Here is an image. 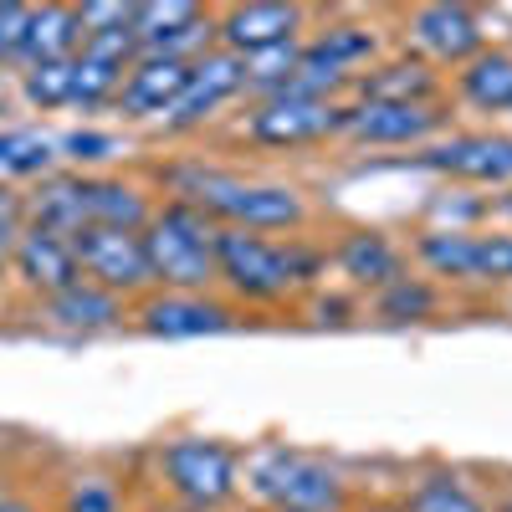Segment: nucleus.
<instances>
[{
  "mask_svg": "<svg viewBox=\"0 0 512 512\" xmlns=\"http://www.w3.org/2000/svg\"><path fill=\"white\" fill-rule=\"evenodd\" d=\"M82 205H88V226H113V231H144L159 210L154 195L128 175H88Z\"/></svg>",
  "mask_w": 512,
  "mask_h": 512,
  "instance_id": "aec40b11",
  "label": "nucleus"
},
{
  "mask_svg": "<svg viewBox=\"0 0 512 512\" xmlns=\"http://www.w3.org/2000/svg\"><path fill=\"white\" fill-rule=\"evenodd\" d=\"M77 21H82V41H88V36H103V31L134 26V6H123V0H82Z\"/></svg>",
  "mask_w": 512,
  "mask_h": 512,
  "instance_id": "72a5a7b5",
  "label": "nucleus"
},
{
  "mask_svg": "<svg viewBox=\"0 0 512 512\" xmlns=\"http://www.w3.org/2000/svg\"><path fill=\"white\" fill-rule=\"evenodd\" d=\"M134 36L139 52L200 62L205 52H216V11L195 6V0H144L134 6Z\"/></svg>",
  "mask_w": 512,
  "mask_h": 512,
  "instance_id": "6e6552de",
  "label": "nucleus"
},
{
  "mask_svg": "<svg viewBox=\"0 0 512 512\" xmlns=\"http://www.w3.org/2000/svg\"><path fill=\"white\" fill-rule=\"evenodd\" d=\"M415 262L436 282H472L477 267V231H451V226H425L415 236Z\"/></svg>",
  "mask_w": 512,
  "mask_h": 512,
  "instance_id": "393cba45",
  "label": "nucleus"
},
{
  "mask_svg": "<svg viewBox=\"0 0 512 512\" xmlns=\"http://www.w3.org/2000/svg\"><path fill=\"white\" fill-rule=\"evenodd\" d=\"M118 88H123V67L88 52L72 57V108H103L118 98Z\"/></svg>",
  "mask_w": 512,
  "mask_h": 512,
  "instance_id": "cd10ccee",
  "label": "nucleus"
},
{
  "mask_svg": "<svg viewBox=\"0 0 512 512\" xmlns=\"http://www.w3.org/2000/svg\"><path fill=\"white\" fill-rule=\"evenodd\" d=\"M349 98L344 103H308V98H256L241 134L256 149H313L328 139H344Z\"/></svg>",
  "mask_w": 512,
  "mask_h": 512,
  "instance_id": "39448f33",
  "label": "nucleus"
},
{
  "mask_svg": "<svg viewBox=\"0 0 512 512\" xmlns=\"http://www.w3.org/2000/svg\"><path fill=\"white\" fill-rule=\"evenodd\" d=\"M0 282H6V262H0Z\"/></svg>",
  "mask_w": 512,
  "mask_h": 512,
  "instance_id": "c03bdc74",
  "label": "nucleus"
},
{
  "mask_svg": "<svg viewBox=\"0 0 512 512\" xmlns=\"http://www.w3.org/2000/svg\"><path fill=\"white\" fill-rule=\"evenodd\" d=\"M308 36V6H287V0H246V6L216 11V47L231 57H256L282 41Z\"/></svg>",
  "mask_w": 512,
  "mask_h": 512,
  "instance_id": "9d476101",
  "label": "nucleus"
},
{
  "mask_svg": "<svg viewBox=\"0 0 512 512\" xmlns=\"http://www.w3.org/2000/svg\"><path fill=\"white\" fill-rule=\"evenodd\" d=\"M420 164L461 185H512V134H451L425 149Z\"/></svg>",
  "mask_w": 512,
  "mask_h": 512,
  "instance_id": "ddd939ff",
  "label": "nucleus"
},
{
  "mask_svg": "<svg viewBox=\"0 0 512 512\" xmlns=\"http://www.w3.org/2000/svg\"><path fill=\"white\" fill-rule=\"evenodd\" d=\"M0 502H6V492H0Z\"/></svg>",
  "mask_w": 512,
  "mask_h": 512,
  "instance_id": "09e8293b",
  "label": "nucleus"
},
{
  "mask_svg": "<svg viewBox=\"0 0 512 512\" xmlns=\"http://www.w3.org/2000/svg\"><path fill=\"white\" fill-rule=\"evenodd\" d=\"M297 57H303V41H282V47H267V52H256V57H241V67H246V93H251V98H272L282 82L292 77Z\"/></svg>",
  "mask_w": 512,
  "mask_h": 512,
  "instance_id": "c756f323",
  "label": "nucleus"
},
{
  "mask_svg": "<svg viewBox=\"0 0 512 512\" xmlns=\"http://www.w3.org/2000/svg\"><path fill=\"white\" fill-rule=\"evenodd\" d=\"M349 98H364V103H441V72L405 52V57L374 62L369 72H359Z\"/></svg>",
  "mask_w": 512,
  "mask_h": 512,
  "instance_id": "6ab92c4d",
  "label": "nucleus"
},
{
  "mask_svg": "<svg viewBox=\"0 0 512 512\" xmlns=\"http://www.w3.org/2000/svg\"><path fill=\"white\" fill-rule=\"evenodd\" d=\"M26 16H31V6H16V0H0V62H16V47H21Z\"/></svg>",
  "mask_w": 512,
  "mask_h": 512,
  "instance_id": "e433bc0d",
  "label": "nucleus"
},
{
  "mask_svg": "<svg viewBox=\"0 0 512 512\" xmlns=\"http://www.w3.org/2000/svg\"><path fill=\"white\" fill-rule=\"evenodd\" d=\"M216 287L231 292V303L277 308L297 292L287 277V246L256 231L216 226Z\"/></svg>",
  "mask_w": 512,
  "mask_h": 512,
  "instance_id": "20e7f679",
  "label": "nucleus"
},
{
  "mask_svg": "<svg viewBox=\"0 0 512 512\" xmlns=\"http://www.w3.org/2000/svg\"><path fill=\"white\" fill-rule=\"evenodd\" d=\"M431 210H446V221H456V205H446V200H436ZM487 210H492V205H466L461 216H466V221H477V216H487Z\"/></svg>",
  "mask_w": 512,
  "mask_h": 512,
  "instance_id": "ea45409f",
  "label": "nucleus"
},
{
  "mask_svg": "<svg viewBox=\"0 0 512 512\" xmlns=\"http://www.w3.org/2000/svg\"><path fill=\"white\" fill-rule=\"evenodd\" d=\"M405 41L415 47L420 62L461 67V62H472L487 47L482 11H472V6H415L405 16Z\"/></svg>",
  "mask_w": 512,
  "mask_h": 512,
  "instance_id": "9b49d317",
  "label": "nucleus"
},
{
  "mask_svg": "<svg viewBox=\"0 0 512 512\" xmlns=\"http://www.w3.org/2000/svg\"><path fill=\"white\" fill-rule=\"evenodd\" d=\"M77 267L88 282L108 287L123 303H139L144 292H154L149 256H144V231H113V226H82L72 236Z\"/></svg>",
  "mask_w": 512,
  "mask_h": 512,
  "instance_id": "423d86ee",
  "label": "nucleus"
},
{
  "mask_svg": "<svg viewBox=\"0 0 512 512\" xmlns=\"http://www.w3.org/2000/svg\"><path fill=\"white\" fill-rule=\"evenodd\" d=\"M159 477L185 512H221L241 492V456L226 441L180 436L159 446Z\"/></svg>",
  "mask_w": 512,
  "mask_h": 512,
  "instance_id": "7ed1b4c3",
  "label": "nucleus"
},
{
  "mask_svg": "<svg viewBox=\"0 0 512 512\" xmlns=\"http://www.w3.org/2000/svg\"><path fill=\"white\" fill-rule=\"evenodd\" d=\"M446 103H364L349 98V123L344 139L369 144V149H410V144H431L446 134Z\"/></svg>",
  "mask_w": 512,
  "mask_h": 512,
  "instance_id": "1a4fd4ad",
  "label": "nucleus"
},
{
  "mask_svg": "<svg viewBox=\"0 0 512 512\" xmlns=\"http://www.w3.org/2000/svg\"><path fill=\"white\" fill-rule=\"evenodd\" d=\"M21 231H26V200H16L11 190H0V262H11Z\"/></svg>",
  "mask_w": 512,
  "mask_h": 512,
  "instance_id": "c9c22d12",
  "label": "nucleus"
},
{
  "mask_svg": "<svg viewBox=\"0 0 512 512\" xmlns=\"http://www.w3.org/2000/svg\"><path fill=\"white\" fill-rule=\"evenodd\" d=\"M82 52V21L77 6H31L21 47H16V67H41V62H72Z\"/></svg>",
  "mask_w": 512,
  "mask_h": 512,
  "instance_id": "412c9836",
  "label": "nucleus"
},
{
  "mask_svg": "<svg viewBox=\"0 0 512 512\" xmlns=\"http://www.w3.org/2000/svg\"><path fill=\"white\" fill-rule=\"evenodd\" d=\"M272 507H292V512H349V487H344V472L323 456H308V451H292L287 472H282V487H277V502ZM267 507V512H272Z\"/></svg>",
  "mask_w": 512,
  "mask_h": 512,
  "instance_id": "a211bd4d",
  "label": "nucleus"
},
{
  "mask_svg": "<svg viewBox=\"0 0 512 512\" xmlns=\"http://www.w3.org/2000/svg\"><path fill=\"white\" fill-rule=\"evenodd\" d=\"M405 512H487V497L466 482L461 472H431V477H420L405 502Z\"/></svg>",
  "mask_w": 512,
  "mask_h": 512,
  "instance_id": "bb28decb",
  "label": "nucleus"
},
{
  "mask_svg": "<svg viewBox=\"0 0 512 512\" xmlns=\"http://www.w3.org/2000/svg\"><path fill=\"white\" fill-rule=\"evenodd\" d=\"M0 512H36L26 497H6V502H0Z\"/></svg>",
  "mask_w": 512,
  "mask_h": 512,
  "instance_id": "79ce46f5",
  "label": "nucleus"
},
{
  "mask_svg": "<svg viewBox=\"0 0 512 512\" xmlns=\"http://www.w3.org/2000/svg\"><path fill=\"white\" fill-rule=\"evenodd\" d=\"M185 82H190V62L144 52L134 67L123 72V88H118L113 108H118L128 123L169 118V108H175V103H180V93H185Z\"/></svg>",
  "mask_w": 512,
  "mask_h": 512,
  "instance_id": "dca6fc26",
  "label": "nucleus"
},
{
  "mask_svg": "<svg viewBox=\"0 0 512 512\" xmlns=\"http://www.w3.org/2000/svg\"><path fill=\"white\" fill-rule=\"evenodd\" d=\"M287 461H292V446H282V441H272V446H262V451L246 456V482H251L256 507H272V502H277V487H282Z\"/></svg>",
  "mask_w": 512,
  "mask_h": 512,
  "instance_id": "2f4dec72",
  "label": "nucleus"
},
{
  "mask_svg": "<svg viewBox=\"0 0 512 512\" xmlns=\"http://www.w3.org/2000/svg\"><path fill=\"white\" fill-rule=\"evenodd\" d=\"M246 93V67H241V57H231V52H205L200 62H190V82H185V93H180V103L169 108V118H164V128L169 134H195V128H205L210 118H216L231 98H241Z\"/></svg>",
  "mask_w": 512,
  "mask_h": 512,
  "instance_id": "f8f14e48",
  "label": "nucleus"
},
{
  "mask_svg": "<svg viewBox=\"0 0 512 512\" xmlns=\"http://www.w3.org/2000/svg\"><path fill=\"white\" fill-rule=\"evenodd\" d=\"M328 262L344 272L359 292H379L390 287L395 277L410 272V256L400 241H390V231H374V226H354L328 246Z\"/></svg>",
  "mask_w": 512,
  "mask_h": 512,
  "instance_id": "2eb2a0df",
  "label": "nucleus"
},
{
  "mask_svg": "<svg viewBox=\"0 0 512 512\" xmlns=\"http://www.w3.org/2000/svg\"><path fill=\"white\" fill-rule=\"evenodd\" d=\"M502 210H507V216H512V200H507V205H502Z\"/></svg>",
  "mask_w": 512,
  "mask_h": 512,
  "instance_id": "49530a36",
  "label": "nucleus"
},
{
  "mask_svg": "<svg viewBox=\"0 0 512 512\" xmlns=\"http://www.w3.org/2000/svg\"><path fill=\"white\" fill-rule=\"evenodd\" d=\"M52 169V144H41V139H21V149L6 159V175H47Z\"/></svg>",
  "mask_w": 512,
  "mask_h": 512,
  "instance_id": "4c0bfd02",
  "label": "nucleus"
},
{
  "mask_svg": "<svg viewBox=\"0 0 512 512\" xmlns=\"http://www.w3.org/2000/svg\"><path fill=\"white\" fill-rule=\"evenodd\" d=\"M374 57H379V31L374 26H364V21H333V26L303 36V57H297V62L323 72V77H333V82H344V88L354 93L359 67H374Z\"/></svg>",
  "mask_w": 512,
  "mask_h": 512,
  "instance_id": "f3484780",
  "label": "nucleus"
},
{
  "mask_svg": "<svg viewBox=\"0 0 512 512\" xmlns=\"http://www.w3.org/2000/svg\"><path fill=\"white\" fill-rule=\"evenodd\" d=\"M128 318L149 338H216L241 323L236 303H226L216 292H144L128 308Z\"/></svg>",
  "mask_w": 512,
  "mask_h": 512,
  "instance_id": "0eeeda50",
  "label": "nucleus"
},
{
  "mask_svg": "<svg viewBox=\"0 0 512 512\" xmlns=\"http://www.w3.org/2000/svg\"><path fill=\"white\" fill-rule=\"evenodd\" d=\"M82 185L88 175H41L36 190L26 195V221L41 231H57V236H77L88 226V205H82Z\"/></svg>",
  "mask_w": 512,
  "mask_h": 512,
  "instance_id": "b1692460",
  "label": "nucleus"
},
{
  "mask_svg": "<svg viewBox=\"0 0 512 512\" xmlns=\"http://www.w3.org/2000/svg\"><path fill=\"white\" fill-rule=\"evenodd\" d=\"M456 98L477 113H512V47H487L456 67Z\"/></svg>",
  "mask_w": 512,
  "mask_h": 512,
  "instance_id": "5701e85b",
  "label": "nucleus"
},
{
  "mask_svg": "<svg viewBox=\"0 0 512 512\" xmlns=\"http://www.w3.org/2000/svg\"><path fill=\"white\" fill-rule=\"evenodd\" d=\"M349 318H354V297H338V292H333V297H328V292L313 297V323H323V328H328V323H333V328H344Z\"/></svg>",
  "mask_w": 512,
  "mask_h": 512,
  "instance_id": "58836bf2",
  "label": "nucleus"
},
{
  "mask_svg": "<svg viewBox=\"0 0 512 512\" xmlns=\"http://www.w3.org/2000/svg\"><path fill=\"white\" fill-rule=\"evenodd\" d=\"M21 98L36 113H57L72 108V62H41L21 72Z\"/></svg>",
  "mask_w": 512,
  "mask_h": 512,
  "instance_id": "c85d7f7f",
  "label": "nucleus"
},
{
  "mask_svg": "<svg viewBox=\"0 0 512 512\" xmlns=\"http://www.w3.org/2000/svg\"><path fill=\"white\" fill-rule=\"evenodd\" d=\"M62 512H123V487L103 472H82L62 487Z\"/></svg>",
  "mask_w": 512,
  "mask_h": 512,
  "instance_id": "7c9ffc66",
  "label": "nucleus"
},
{
  "mask_svg": "<svg viewBox=\"0 0 512 512\" xmlns=\"http://www.w3.org/2000/svg\"><path fill=\"white\" fill-rule=\"evenodd\" d=\"M349 512H405L400 502H364V507H349Z\"/></svg>",
  "mask_w": 512,
  "mask_h": 512,
  "instance_id": "a19ab883",
  "label": "nucleus"
},
{
  "mask_svg": "<svg viewBox=\"0 0 512 512\" xmlns=\"http://www.w3.org/2000/svg\"><path fill=\"white\" fill-rule=\"evenodd\" d=\"M154 292H216V221L190 200H164L144 226Z\"/></svg>",
  "mask_w": 512,
  "mask_h": 512,
  "instance_id": "f03ea898",
  "label": "nucleus"
},
{
  "mask_svg": "<svg viewBox=\"0 0 512 512\" xmlns=\"http://www.w3.org/2000/svg\"><path fill=\"white\" fill-rule=\"evenodd\" d=\"M41 313H47V323L52 328H67V333H108V328H118L123 318H128V303L123 297H113L108 287H98V282H72L67 292H57V297H47L41 303Z\"/></svg>",
  "mask_w": 512,
  "mask_h": 512,
  "instance_id": "4be33fe9",
  "label": "nucleus"
},
{
  "mask_svg": "<svg viewBox=\"0 0 512 512\" xmlns=\"http://www.w3.org/2000/svg\"><path fill=\"white\" fill-rule=\"evenodd\" d=\"M497 512H512V487H507V497H502V507Z\"/></svg>",
  "mask_w": 512,
  "mask_h": 512,
  "instance_id": "37998d69",
  "label": "nucleus"
},
{
  "mask_svg": "<svg viewBox=\"0 0 512 512\" xmlns=\"http://www.w3.org/2000/svg\"><path fill=\"white\" fill-rule=\"evenodd\" d=\"M374 313L384 323H425V318H436L441 313V282L431 277H395L390 287H379L374 292Z\"/></svg>",
  "mask_w": 512,
  "mask_h": 512,
  "instance_id": "a878e982",
  "label": "nucleus"
},
{
  "mask_svg": "<svg viewBox=\"0 0 512 512\" xmlns=\"http://www.w3.org/2000/svg\"><path fill=\"white\" fill-rule=\"evenodd\" d=\"M246 512H267V507H246Z\"/></svg>",
  "mask_w": 512,
  "mask_h": 512,
  "instance_id": "a18cd8bd",
  "label": "nucleus"
},
{
  "mask_svg": "<svg viewBox=\"0 0 512 512\" xmlns=\"http://www.w3.org/2000/svg\"><path fill=\"white\" fill-rule=\"evenodd\" d=\"M159 180L169 185V200H190L216 226H236L256 236H277V231L297 236L313 221L308 195L282 180H241L231 169H210V164H169L159 169Z\"/></svg>",
  "mask_w": 512,
  "mask_h": 512,
  "instance_id": "f257e3e1",
  "label": "nucleus"
},
{
  "mask_svg": "<svg viewBox=\"0 0 512 512\" xmlns=\"http://www.w3.org/2000/svg\"><path fill=\"white\" fill-rule=\"evenodd\" d=\"M57 149L72 164H98V159H113L118 154V139L113 134H98V128H77V134H67Z\"/></svg>",
  "mask_w": 512,
  "mask_h": 512,
  "instance_id": "f704fd0d",
  "label": "nucleus"
},
{
  "mask_svg": "<svg viewBox=\"0 0 512 512\" xmlns=\"http://www.w3.org/2000/svg\"><path fill=\"white\" fill-rule=\"evenodd\" d=\"M6 272H11L31 297H41V303H47V297H57V292H67L72 282H82V267H77L72 241L57 236V231H41V226H31V221H26L16 251H11Z\"/></svg>",
  "mask_w": 512,
  "mask_h": 512,
  "instance_id": "4468645a",
  "label": "nucleus"
},
{
  "mask_svg": "<svg viewBox=\"0 0 512 512\" xmlns=\"http://www.w3.org/2000/svg\"><path fill=\"white\" fill-rule=\"evenodd\" d=\"M272 512H292V507H272Z\"/></svg>",
  "mask_w": 512,
  "mask_h": 512,
  "instance_id": "de8ad7c7",
  "label": "nucleus"
},
{
  "mask_svg": "<svg viewBox=\"0 0 512 512\" xmlns=\"http://www.w3.org/2000/svg\"><path fill=\"white\" fill-rule=\"evenodd\" d=\"M282 246H287V277H292V287L297 292L318 287V277L328 272V251L313 246V241H303V236H287Z\"/></svg>",
  "mask_w": 512,
  "mask_h": 512,
  "instance_id": "473e14b6",
  "label": "nucleus"
}]
</instances>
